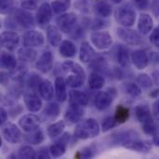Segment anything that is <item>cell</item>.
I'll return each mask as SVG.
<instances>
[{
    "mask_svg": "<svg viewBox=\"0 0 159 159\" xmlns=\"http://www.w3.org/2000/svg\"><path fill=\"white\" fill-rule=\"evenodd\" d=\"M39 93L41 95V97L45 100V101H51L55 95V89H53V86L52 83L48 80H42L40 86H39Z\"/></svg>",
    "mask_w": 159,
    "mask_h": 159,
    "instance_id": "cell-27",
    "label": "cell"
},
{
    "mask_svg": "<svg viewBox=\"0 0 159 159\" xmlns=\"http://www.w3.org/2000/svg\"><path fill=\"white\" fill-rule=\"evenodd\" d=\"M152 78L154 83L159 87V71H154L152 73Z\"/></svg>",
    "mask_w": 159,
    "mask_h": 159,
    "instance_id": "cell-54",
    "label": "cell"
},
{
    "mask_svg": "<svg viewBox=\"0 0 159 159\" xmlns=\"http://www.w3.org/2000/svg\"><path fill=\"white\" fill-rule=\"evenodd\" d=\"M137 83L139 84V86L143 89H150L153 86V78L148 75L147 74H140L137 76Z\"/></svg>",
    "mask_w": 159,
    "mask_h": 159,
    "instance_id": "cell-41",
    "label": "cell"
},
{
    "mask_svg": "<svg viewBox=\"0 0 159 159\" xmlns=\"http://www.w3.org/2000/svg\"><path fill=\"white\" fill-rule=\"evenodd\" d=\"M1 68L5 70H14L17 67V60L8 52H1Z\"/></svg>",
    "mask_w": 159,
    "mask_h": 159,
    "instance_id": "cell-32",
    "label": "cell"
},
{
    "mask_svg": "<svg viewBox=\"0 0 159 159\" xmlns=\"http://www.w3.org/2000/svg\"><path fill=\"white\" fill-rule=\"evenodd\" d=\"M76 21H77V16L74 12L62 13L56 19V23L58 28L65 34H69L73 32V30L75 28Z\"/></svg>",
    "mask_w": 159,
    "mask_h": 159,
    "instance_id": "cell-6",
    "label": "cell"
},
{
    "mask_svg": "<svg viewBox=\"0 0 159 159\" xmlns=\"http://www.w3.org/2000/svg\"><path fill=\"white\" fill-rule=\"evenodd\" d=\"M18 58L22 62H33L37 58V52L33 48L23 47L18 50Z\"/></svg>",
    "mask_w": 159,
    "mask_h": 159,
    "instance_id": "cell-28",
    "label": "cell"
},
{
    "mask_svg": "<svg viewBox=\"0 0 159 159\" xmlns=\"http://www.w3.org/2000/svg\"><path fill=\"white\" fill-rule=\"evenodd\" d=\"M116 97V89L114 88H108L104 91H100L95 99V106L98 110L102 111L107 109Z\"/></svg>",
    "mask_w": 159,
    "mask_h": 159,
    "instance_id": "cell-7",
    "label": "cell"
},
{
    "mask_svg": "<svg viewBox=\"0 0 159 159\" xmlns=\"http://www.w3.org/2000/svg\"><path fill=\"white\" fill-rule=\"evenodd\" d=\"M53 55L50 51H45L35 62L36 69L42 74L48 73L53 67Z\"/></svg>",
    "mask_w": 159,
    "mask_h": 159,
    "instance_id": "cell-16",
    "label": "cell"
},
{
    "mask_svg": "<svg viewBox=\"0 0 159 159\" xmlns=\"http://www.w3.org/2000/svg\"><path fill=\"white\" fill-rule=\"evenodd\" d=\"M95 10H96L97 14L102 18H107V17L111 16V14L113 12L112 6L105 1L97 2V4L95 5Z\"/></svg>",
    "mask_w": 159,
    "mask_h": 159,
    "instance_id": "cell-38",
    "label": "cell"
},
{
    "mask_svg": "<svg viewBox=\"0 0 159 159\" xmlns=\"http://www.w3.org/2000/svg\"><path fill=\"white\" fill-rule=\"evenodd\" d=\"M50 152L49 150H48V148L44 147L41 148L40 150H38V152H36L35 154V157L34 158L38 159H48L50 158Z\"/></svg>",
    "mask_w": 159,
    "mask_h": 159,
    "instance_id": "cell-50",
    "label": "cell"
},
{
    "mask_svg": "<svg viewBox=\"0 0 159 159\" xmlns=\"http://www.w3.org/2000/svg\"><path fill=\"white\" fill-rule=\"evenodd\" d=\"M153 114L154 116L159 121V99H157L153 104Z\"/></svg>",
    "mask_w": 159,
    "mask_h": 159,
    "instance_id": "cell-52",
    "label": "cell"
},
{
    "mask_svg": "<svg viewBox=\"0 0 159 159\" xmlns=\"http://www.w3.org/2000/svg\"><path fill=\"white\" fill-rule=\"evenodd\" d=\"M42 82V79L39 75H35V74H32L28 79V84L29 87L32 89L33 91H37L39 90V86Z\"/></svg>",
    "mask_w": 159,
    "mask_h": 159,
    "instance_id": "cell-43",
    "label": "cell"
},
{
    "mask_svg": "<svg viewBox=\"0 0 159 159\" xmlns=\"http://www.w3.org/2000/svg\"><path fill=\"white\" fill-rule=\"evenodd\" d=\"M150 42L156 48H159V27L153 29L150 34Z\"/></svg>",
    "mask_w": 159,
    "mask_h": 159,
    "instance_id": "cell-48",
    "label": "cell"
},
{
    "mask_svg": "<svg viewBox=\"0 0 159 159\" xmlns=\"http://www.w3.org/2000/svg\"><path fill=\"white\" fill-rule=\"evenodd\" d=\"M114 116H115L116 122L118 123V125L124 124L129 118V109L124 105H117Z\"/></svg>",
    "mask_w": 159,
    "mask_h": 159,
    "instance_id": "cell-37",
    "label": "cell"
},
{
    "mask_svg": "<svg viewBox=\"0 0 159 159\" xmlns=\"http://www.w3.org/2000/svg\"><path fill=\"white\" fill-rule=\"evenodd\" d=\"M85 79H86V76H83L75 73H71V75H69L66 77L65 81L68 87L72 89H77V88H80L84 84Z\"/></svg>",
    "mask_w": 159,
    "mask_h": 159,
    "instance_id": "cell-36",
    "label": "cell"
},
{
    "mask_svg": "<svg viewBox=\"0 0 159 159\" xmlns=\"http://www.w3.org/2000/svg\"><path fill=\"white\" fill-rule=\"evenodd\" d=\"M94 149L92 146H88V147H85L83 148V150L81 151H78L75 157V158H90L94 156Z\"/></svg>",
    "mask_w": 159,
    "mask_h": 159,
    "instance_id": "cell-44",
    "label": "cell"
},
{
    "mask_svg": "<svg viewBox=\"0 0 159 159\" xmlns=\"http://www.w3.org/2000/svg\"><path fill=\"white\" fill-rule=\"evenodd\" d=\"M115 18L120 25L124 27H131L136 21V12L133 8L124 6L116 10Z\"/></svg>",
    "mask_w": 159,
    "mask_h": 159,
    "instance_id": "cell-3",
    "label": "cell"
},
{
    "mask_svg": "<svg viewBox=\"0 0 159 159\" xmlns=\"http://www.w3.org/2000/svg\"><path fill=\"white\" fill-rule=\"evenodd\" d=\"M13 9V0H0V11L2 14L10 13Z\"/></svg>",
    "mask_w": 159,
    "mask_h": 159,
    "instance_id": "cell-45",
    "label": "cell"
},
{
    "mask_svg": "<svg viewBox=\"0 0 159 159\" xmlns=\"http://www.w3.org/2000/svg\"><path fill=\"white\" fill-rule=\"evenodd\" d=\"M117 125H118V123L116 122L115 116H107V117L102 121V130L103 132L109 131V130H111L112 129L116 128Z\"/></svg>",
    "mask_w": 159,
    "mask_h": 159,
    "instance_id": "cell-42",
    "label": "cell"
},
{
    "mask_svg": "<svg viewBox=\"0 0 159 159\" xmlns=\"http://www.w3.org/2000/svg\"><path fill=\"white\" fill-rule=\"evenodd\" d=\"M115 58H116V61L122 67L129 66V49L125 46H123V45H118L117 46V48L116 49V52H115Z\"/></svg>",
    "mask_w": 159,
    "mask_h": 159,
    "instance_id": "cell-26",
    "label": "cell"
},
{
    "mask_svg": "<svg viewBox=\"0 0 159 159\" xmlns=\"http://www.w3.org/2000/svg\"><path fill=\"white\" fill-rule=\"evenodd\" d=\"M154 29V20L149 14L143 13L138 20V31L142 34H148Z\"/></svg>",
    "mask_w": 159,
    "mask_h": 159,
    "instance_id": "cell-19",
    "label": "cell"
},
{
    "mask_svg": "<svg viewBox=\"0 0 159 159\" xmlns=\"http://www.w3.org/2000/svg\"><path fill=\"white\" fill-rule=\"evenodd\" d=\"M11 20L20 28L30 29L34 26V16L24 8H14L11 12Z\"/></svg>",
    "mask_w": 159,
    "mask_h": 159,
    "instance_id": "cell-2",
    "label": "cell"
},
{
    "mask_svg": "<svg viewBox=\"0 0 159 159\" xmlns=\"http://www.w3.org/2000/svg\"><path fill=\"white\" fill-rule=\"evenodd\" d=\"M84 114L85 111L83 109V106L69 103V106L64 114V119L69 124H75L81 121L82 117L84 116Z\"/></svg>",
    "mask_w": 159,
    "mask_h": 159,
    "instance_id": "cell-14",
    "label": "cell"
},
{
    "mask_svg": "<svg viewBox=\"0 0 159 159\" xmlns=\"http://www.w3.org/2000/svg\"><path fill=\"white\" fill-rule=\"evenodd\" d=\"M35 154H36V152L34 150L33 147H31L29 145H24V146H21L18 150L17 157L19 158H34L35 157Z\"/></svg>",
    "mask_w": 159,
    "mask_h": 159,
    "instance_id": "cell-40",
    "label": "cell"
},
{
    "mask_svg": "<svg viewBox=\"0 0 159 159\" xmlns=\"http://www.w3.org/2000/svg\"><path fill=\"white\" fill-rule=\"evenodd\" d=\"M44 41L45 37L43 34L35 30H29L22 36V44L24 47H40L44 44Z\"/></svg>",
    "mask_w": 159,
    "mask_h": 159,
    "instance_id": "cell-11",
    "label": "cell"
},
{
    "mask_svg": "<svg viewBox=\"0 0 159 159\" xmlns=\"http://www.w3.org/2000/svg\"><path fill=\"white\" fill-rule=\"evenodd\" d=\"M124 91L131 97H139L142 94V89L135 83H126L123 87Z\"/></svg>",
    "mask_w": 159,
    "mask_h": 159,
    "instance_id": "cell-39",
    "label": "cell"
},
{
    "mask_svg": "<svg viewBox=\"0 0 159 159\" xmlns=\"http://www.w3.org/2000/svg\"><path fill=\"white\" fill-rule=\"evenodd\" d=\"M0 38H1V46L8 51L15 50L20 43L19 34L13 31H4L1 34Z\"/></svg>",
    "mask_w": 159,
    "mask_h": 159,
    "instance_id": "cell-12",
    "label": "cell"
},
{
    "mask_svg": "<svg viewBox=\"0 0 159 159\" xmlns=\"http://www.w3.org/2000/svg\"><path fill=\"white\" fill-rule=\"evenodd\" d=\"M47 39L52 47H59L61 43V30L54 26L49 25L47 28Z\"/></svg>",
    "mask_w": 159,
    "mask_h": 159,
    "instance_id": "cell-25",
    "label": "cell"
},
{
    "mask_svg": "<svg viewBox=\"0 0 159 159\" xmlns=\"http://www.w3.org/2000/svg\"><path fill=\"white\" fill-rule=\"evenodd\" d=\"M153 143L159 147V134H156L153 138Z\"/></svg>",
    "mask_w": 159,
    "mask_h": 159,
    "instance_id": "cell-56",
    "label": "cell"
},
{
    "mask_svg": "<svg viewBox=\"0 0 159 159\" xmlns=\"http://www.w3.org/2000/svg\"><path fill=\"white\" fill-rule=\"evenodd\" d=\"M143 131L146 134V135H150V136H155L156 134H157V127L155 126L154 123H147V124H143Z\"/></svg>",
    "mask_w": 159,
    "mask_h": 159,
    "instance_id": "cell-46",
    "label": "cell"
},
{
    "mask_svg": "<svg viewBox=\"0 0 159 159\" xmlns=\"http://www.w3.org/2000/svg\"><path fill=\"white\" fill-rule=\"evenodd\" d=\"M150 61H154V62H159V56L157 55V53H156V52H153L152 54H151V56H150Z\"/></svg>",
    "mask_w": 159,
    "mask_h": 159,
    "instance_id": "cell-55",
    "label": "cell"
},
{
    "mask_svg": "<svg viewBox=\"0 0 159 159\" xmlns=\"http://www.w3.org/2000/svg\"><path fill=\"white\" fill-rule=\"evenodd\" d=\"M126 149L135 151L138 153H148L153 145L149 141H144V140H138V139H133L126 142L122 145Z\"/></svg>",
    "mask_w": 159,
    "mask_h": 159,
    "instance_id": "cell-15",
    "label": "cell"
},
{
    "mask_svg": "<svg viewBox=\"0 0 159 159\" xmlns=\"http://www.w3.org/2000/svg\"><path fill=\"white\" fill-rule=\"evenodd\" d=\"M131 60L134 64V66L138 70H143L147 67L149 63V57L145 53V51L142 49H137L132 52L131 54Z\"/></svg>",
    "mask_w": 159,
    "mask_h": 159,
    "instance_id": "cell-21",
    "label": "cell"
},
{
    "mask_svg": "<svg viewBox=\"0 0 159 159\" xmlns=\"http://www.w3.org/2000/svg\"><path fill=\"white\" fill-rule=\"evenodd\" d=\"M96 58V51L88 41H83L79 48V60L82 62H91Z\"/></svg>",
    "mask_w": 159,
    "mask_h": 159,
    "instance_id": "cell-18",
    "label": "cell"
},
{
    "mask_svg": "<svg viewBox=\"0 0 159 159\" xmlns=\"http://www.w3.org/2000/svg\"><path fill=\"white\" fill-rule=\"evenodd\" d=\"M139 135L137 132L129 129V130H125V131H118L116 132L112 135V140L114 143H118L123 145L126 142L133 139H138Z\"/></svg>",
    "mask_w": 159,
    "mask_h": 159,
    "instance_id": "cell-24",
    "label": "cell"
},
{
    "mask_svg": "<svg viewBox=\"0 0 159 159\" xmlns=\"http://www.w3.org/2000/svg\"><path fill=\"white\" fill-rule=\"evenodd\" d=\"M50 5L54 13L62 14L71 7L72 0H53Z\"/></svg>",
    "mask_w": 159,
    "mask_h": 159,
    "instance_id": "cell-34",
    "label": "cell"
},
{
    "mask_svg": "<svg viewBox=\"0 0 159 159\" xmlns=\"http://www.w3.org/2000/svg\"><path fill=\"white\" fill-rule=\"evenodd\" d=\"M131 1L137 8L142 10L147 9L150 6V0H131Z\"/></svg>",
    "mask_w": 159,
    "mask_h": 159,
    "instance_id": "cell-49",
    "label": "cell"
},
{
    "mask_svg": "<svg viewBox=\"0 0 159 159\" xmlns=\"http://www.w3.org/2000/svg\"><path fill=\"white\" fill-rule=\"evenodd\" d=\"M65 129V123L64 121L61 120V121H57L55 123L50 124L48 128H47V134L49 138L51 139H55L57 137H59L63 129Z\"/></svg>",
    "mask_w": 159,
    "mask_h": 159,
    "instance_id": "cell-33",
    "label": "cell"
},
{
    "mask_svg": "<svg viewBox=\"0 0 159 159\" xmlns=\"http://www.w3.org/2000/svg\"><path fill=\"white\" fill-rule=\"evenodd\" d=\"M89 102V97L87 93L80 90H71L69 92V103L79 105V106H87Z\"/></svg>",
    "mask_w": 159,
    "mask_h": 159,
    "instance_id": "cell-22",
    "label": "cell"
},
{
    "mask_svg": "<svg viewBox=\"0 0 159 159\" xmlns=\"http://www.w3.org/2000/svg\"><path fill=\"white\" fill-rule=\"evenodd\" d=\"M52 7L48 3H43L38 7L36 13V22L40 27H45L48 25L52 18Z\"/></svg>",
    "mask_w": 159,
    "mask_h": 159,
    "instance_id": "cell-13",
    "label": "cell"
},
{
    "mask_svg": "<svg viewBox=\"0 0 159 159\" xmlns=\"http://www.w3.org/2000/svg\"><path fill=\"white\" fill-rule=\"evenodd\" d=\"M60 54L64 57V58H72L74 56H75L76 52H77V48L75 47V45L71 42L70 40H63L61 41V43L60 44Z\"/></svg>",
    "mask_w": 159,
    "mask_h": 159,
    "instance_id": "cell-30",
    "label": "cell"
},
{
    "mask_svg": "<svg viewBox=\"0 0 159 159\" xmlns=\"http://www.w3.org/2000/svg\"><path fill=\"white\" fill-rule=\"evenodd\" d=\"M41 125V119L39 116L34 114H27L21 116L19 120V126L25 132H31L39 129Z\"/></svg>",
    "mask_w": 159,
    "mask_h": 159,
    "instance_id": "cell-10",
    "label": "cell"
},
{
    "mask_svg": "<svg viewBox=\"0 0 159 159\" xmlns=\"http://www.w3.org/2000/svg\"><path fill=\"white\" fill-rule=\"evenodd\" d=\"M7 119V113L4 108H1L0 109V122H1V124L4 125L6 123Z\"/></svg>",
    "mask_w": 159,
    "mask_h": 159,
    "instance_id": "cell-53",
    "label": "cell"
},
{
    "mask_svg": "<svg viewBox=\"0 0 159 159\" xmlns=\"http://www.w3.org/2000/svg\"><path fill=\"white\" fill-rule=\"evenodd\" d=\"M70 138L71 137L68 132H64L63 134H61L60 138H58L49 147L51 157H53L54 158L62 157L67 150V147L70 143Z\"/></svg>",
    "mask_w": 159,
    "mask_h": 159,
    "instance_id": "cell-8",
    "label": "cell"
},
{
    "mask_svg": "<svg viewBox=\"0 0 159 159\" xmlns=\"http://www.w3.org/2000/svg\"><path fill=\"white\" fill-rule=\"evenodd\" d=\"M60 113H61L60 105L57 102H49L44 108L42 115L45 119L53 121L60 116Z\"/></svg>",
    "mask_w": 159,
    "mask_h": 159,
    "instance_id": "cell-29",
    "label": "cell"
},
{
    "mask_svg": "<svg viewBox=\"0 0 159 159\" xmlns=\"http://www.w3.org/2000/svg\"><path fill=\"white\" fill-rule=\"evenodd\" d=\"M24 104L31 113H36L42 108V101L34 92L25 93L23 97Z\"/></svg>",
    "mask_w": 159,
    "mask_h": 159,
    "instance_id": "cell-17",
    "label": "cell"
},
{
    "mask_svg": "<svg viewBox=\"0 0 159 159\" xmlns=\"http://www.w3.org/2000/svg\"><path fill=\"white\" fill-rule=\"evenodd\" d=\"M1 134L4 140L11 144L20 143L23 139L20 129L13 123L4 124L1 129Z\"/></svg>",
    "mask_w": 159,
    "mask_h": 159,
    "instance_id": "cell-4",
    "label": "cell"
},
{
    "mask_svg": "<svg viewBox=\"0 0 159 159\" xmlns=\"http://www.w3.org/2000/svg\"><path fill=\"white\" fill-rule=\"evenodd\" d=\"M159 95V89H155L150 93V96L153 98H157V96Z\"/></svg>",
    "mask_w": 159,
    "mask_h": 159,
    "instance_id": "cell-57",
    "label": "cell"
},
{
    "mask_svg": "<svg viewBox=\"0 0 159 159\" xmlns=\"http://www.w3.org/2000/svg\"><path fill=\"white\" fill-rule=\"evenodd\" d=\"M117 36L126 44L129 46H139L143 43L141 34L135 30L129 29V27H119L116 30Z\"/></svg>",
    "mask_w": 159,
    "mask_h": 159,
    "instance_id": "cell-5",
    "label": "cell"
},
{
    "mask_svg": "<svg viewBox=\"0 0 159 159\" xmlns=\"http://www.w3.org/2000/svg\"><path fill=\"white\" fill-rule=\"evenodd\" d=\"M99 123L93 118H88L79 122L75 129V136L79 140H89L100 134Z\"/></svg>",
    "mask_w": 159,
    "mask_h": 159,
    "instance_id": "cell-1",
    "label": "cell"
},
{
    "mask_svg": "<svg viewBox=\"0 0 159 159\" xmlns=\"http://www.w3.org/2000/svg\"><path fill=\"white\" fill-rule=\"evenodd\" d=\"M135 116L142 124L154 123V116L147 105H137L135 107Z\"/></svg>",
    "mask_w": 159,
    "mask_h": 159,
    "instance_id": "cell-20",
    "label": "cell"
},
{
    "mask_svg": "<svg viewBox=\"0 0 159 159\" xmlns=\"http://www.w3.org/2000/svg\"><path fill=\"white\" fill-rule=\"evenodd\" d=\"M20 6L26 10H34L37 8V0H20Z\"/></svg>",
    "mask_w": 159,
    "mask_h": 159,
    "instance_id": "cell-47",
    "label": "cell"
},
{
    "mask_svg": "<svg viewBox=\"0 0 159 159\" xmlns=\"http://www.w3.org/2000/svg\"><path fill=\"white\" fill-rule=\"evenodd\" d=\"M151 9L152 12L156 17L159 18V0H154L151 4Z\"/></svg>",
    "mask_w": 159,
    "mask_h": 159,
    "instance_id": "cell-51",
    "label": "cell"
},
{
    "mask_svg": "<svg viewBox=\"0 0 159 159\" xmlns=\"http://www.w3.org/2000/svg\"><path fill=\"white\" fill-rule=\"evenodd\" d=\"M55 96L58 102H63L67 99V91H66V81L61 76H58L55 79Z\"/></svg>",
    "mask_w": 159,
    "mask_h": 159,
    "instance_id": "cell-23",
    "label": "cell"
},
{
    "mask_svg": "<svg viewBox=\"0 0 159 159\" xmlns=\"http://www.w3.org/2000/svg\"><path fill=\"white\" fill-rule=\"evenodd\" d=\"M105 85V78L100 72L94 71L89 75V86L93 90H99L102 89Z\"/></svg>",
    "mask_w": 159,
    "mask_h": 159,
    "instance_id": "cell-31",
    "label": "cell"
},
{
    "mask_svg": "<svg viewBox=\"0 0 159 159\" xmlns=\"http://www.w3.org/2000/svg\"><path fill=\"white\" fill-rule=\"evenodd\" d=\"M23 138L28 143L33 145H37L44 141V134L41 129H37L34 131L28 132V134L24 135Z\"/></svg>",
    "mask_w": 159,
    "mask_h": 159,
    "instance_id": "cell-35",
    "label": "cell"
},
{
    "mask_svg": "<svg viewBox=\"0 0 159 159\" xmlns=\"http://www.w3.org/2000/svg\"><path fill=\"white\" fill-rule=\"evenodd\" d=\"M112 2H114L115 4H120V3H122L124 0H111Z\"/></svg>",
    "mask_w": 159,
    "mask_h": 159,
    "instance_id": "cell-58",
    "label": "cell"
},
{
    "mask_svg": "<svg viewBox=\"0 0 159 159\" xmlns=\"http://www.w3.org/2000/svg\"><path fill=\"white\" fill-rule=\"evenodd\" d=\"M92 45L99 50H105L113 45V37L108 32H95L90 36Z\"/></svg>",
    "mask_w": 159,
    "mask_h": 159,
    "instance_id": "cell-9",
    "label": "cell"
}]
</instances>
